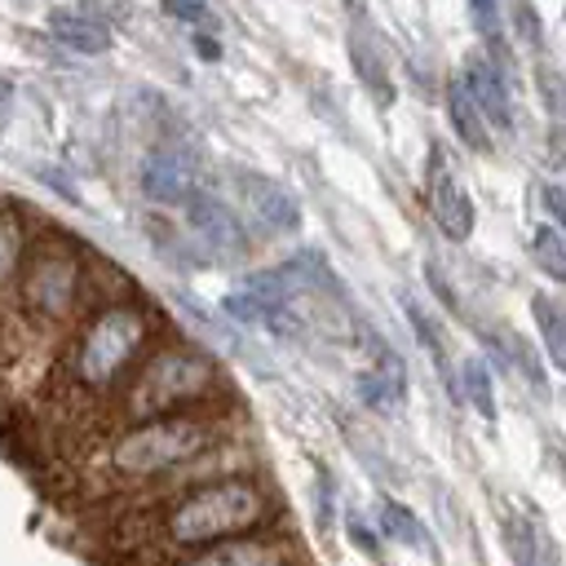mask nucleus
Returning <instances> with one entry per match:
<instances>
[{
	"mask_svg": "<svg viewBox=\"0 0 566 566\" xmlns=\"http://www.w3.org/2000/svg\"><path fill=\"white\" fill-rule=\"evenodd\" d=\"M270 522H274L270 486L252 473H226L168 500V509L159 513V539L172 553H195L243 531H265Z\"/></svg>",
	"mask_w": 566,
	"mask_h": 566,
	"instance_id": "f257e3e1",
	"label": "nucleus"
},
{
	"mask_svg": "<svg viewBox=\"0 0 566 566\" xmlns=\"http://www.w3.org/2000/svg\"><path fill=\"white\" fill-rule=\"evenodd\" d=\"M159 332V314L142 301H106L88 318H80L66 354H62V380L80 394H111L133 363L146 354V345Z\"/></svg>",
	"mask_w": 566,
	"mask_h": 566,
	"instance_id": "f03ea898",
	"label": "nucleus"
},
{
	"mask_svg": "<svg viewBox=\"0 0 566 566\" xmlns=\"http://www.w3.org/2000/svg\"><path fill=\"white\" fill-rule=\"evenodd\" d=\"M119 411L128 420L164 416V411H195L208 407L226 380L217 363L195 345H159L146 358L133 363V371L119 380Z\"/></svg>",
	"mask_w": 566,
	"mask_h": 566,
	"instance_id": "7ed1b4c3",
	"label": "nucleus"
},
{
	"mask_svg": "<svg viewBox=\"0 0 566 566\" xmlns=\"http://www.w3.org/2000/svg\"><path fill=\"white\" fill-rule=\"evenodd\" d=\"M217 442H221V420L203 416V407H195V411H164V416L133 420L111 442L106 464H111L115 478L146 482V478H164V473H177V469L195 464Z\"/></svg>",
	"mask_w": 566,
	"mask_h": 566,
	"instance_id": "20e7f679",
	"label": "nucleus"
},
{
	"mask_svg": "<svg viewBox=\"0 0 566 566\" xmlns=\"http://www.w3.org/2000/svg\"><path fill=\"white\" fill-rule=\"evenodd\" d=\"M18 301L27 310V318L44 323V327H66L75 323L80 305H84V256L75 239H53V243H31L22 252V265L13 274Z\"/></svg>",
	"mask_w": 566,
	"mask_h": 566,
	"instance_id": "39448f33",
	"label": "nucleus"
},
{
	"mask_svg": "<svg viewBox=\"0 0 566 566\" xmlns=\"http://www.w3.org/2000/svg\"><path fill=\"white\" fill-rule=\"evenodd\" d=\"M424 208L433 217V226L451 239V243H464L473 234V203L464 195V186L455 181L451 172V159L442 146L429 150V168H424Z\"/></svg>",
	"mask_w": 566,
	"mask_h": 566,
	"instance_id": "423d86ee",
	"label": "nucleus"
},
{
	"mask_svg": "<svg viewBox=\"0 0 566 566\" xmlns=\"http://www.w3.org/2000/svg\"><path fill=\"white\" fill-rule=\"evenodd\" d=\"M142 190H146V199H155V203H164V208H181V203H190L199 190H203V172H199V164L186 155V150H172V146H159V150H150L146 159H142Z\"/></svg>",
	"mask_w": 566,
	"mask_h": 566,
	"instance_id": "0eeeda50",
	"label": "nucleus"
},
{
	"mask_svg": "<svg viewBox=\"0 0 566 566\" xmlns=\"http://www.w3.org/2000/svg\"><path fill=\"white\" fill-rule=\"evenodd\" d=\"M186 208V221H190V230L199 234V243L212 252V256H221V261H234V256H243L248 252V226H243V217L239 212H230L221 199H212V195H195L190 203H181Z\"/></svg>",
	"mask_w": 566,
	"mask_h": 566,
	"instance_id": "6e6552de",
	"label": "nucleus"
},
{
	"mask_svg": "<svg viewBox=\"0 0 566 566\" xmlns=\"http://www.w3.org/2000/svg\"><path fill=\"white\" fill-rule=\"evenodd\" d=\"M460 80H464L469 97L478 102L482 119L495 124L500 133H509V128H513V75H504V71L491 62V53H469Z\"/></svg>",
	"mask_w": 566,
	"mask_h": 566,
	"instance_id": "1a4fd4ad",
	"label": "nucleus"
},
{
	"mask_svg": "<svg viewBox=\"0 0 566 566\" xmlns=\"http://www.w3.org/2000/svg\"><path fill=\"white\" fill-rule=\"evenodd\" d=\"M234 195H239L243 212L252 221H261L265 230H296L301 226V203L292 199V190H283L265 172H239L234 177Z\"/></svg>",
	"mask_w": 566,
	"mask_h": 566,
	"instance_id": "9d476101",
	"label": "nucleus"
},
{
	"mask_svg": "<svg viewBox=\"0 0 566 566\" xmlns=\"http://www.w3.org/2000/svg\"><path fill=\"white\" fill-rule=\"evenodd\" d=\"M354 394L367 407H376V411H394L407 398V367H402V358L394 349L376 345V363L354 376Z\"/></svg>",
	"mask_w": 566,
	"mask_h": 566,
	"instance_id": "9b49d317",
	"label": "nucleus"
},
{
	"mask_svg": "<svg viewBox=\"0 0 566 566\" xmlns=\"http://www.w3.org/2000/svg\"><path fill=\"white\" fill-rule=\"evenodd\" d=\"M349 62H354L363 88L371 93V102L376 106H389L394 102V80H389V62H385L380 40L367 27V18H354V27H349Z\"/></svg>",
	"mask_w": 566,
	"mask_h": 566,
	"instance_id": "f8f14e48",
	"label": "nucleus"
},
{
	"mask_svg": "<svg viewBox=\"0 0 566 566\" xmlns=\"http://www.w3.org/2000/svg\"><path fill=\"white\" fill-rule=\"evenodd\" d=\"M49 35H53L62 49L88 53V57L111 49V27H106L97 13H88V9H53V13H49Z\"/></svg>",
	"mask_w": 566,
	"mask_h": 566,
	"instance_id": "ddd939ff",
	"label": "nucleus"
},
{
	"mask_svg": "<svg viewBox=\"0 0 566 566\" xmlns=\"http://www.w3.org/2000/svg\"><path fill=\"white\" fill-rule=\"evenodd\" d=\"M447 115H451V128H455V137L469 146V150H491V124L482 119V111H478V102L469 97V88H464V80L455 75L451 84H447Z\"/></svg>",
	"mask_w": 566,
	"mask_h": 566,
	"instance_id": "4468645a",
	"label": "nucleus"
},
{
	"mask_svg": "<svg viewBox=\"0 0 566 566\" xmlns=\"http://www.w3.org/2000/svg\"><path fill=\"white\" fill-rule=\"evenodd\" d=\"M261 535H265V531H243V535L217 539V544H208V548H195L190 557H199V562H279V557H287V553H296V548H287V544H265Z\"/></svg>",
	"mask_w": 566,
	"mask_h": 566,
	"instance_id": "2eb2a0df",
	"label": "nucleus"
},
{
	"mask_svg": "<svg viewBox=\"0 0 566 566\" xmlns=\"http://www.w3.org/2000/svg\"><path fill=\"white\" fill-rule=\"evenodd\" d=\"M177 314H186V323H190L203 340H212V349H221V354H243V349H248L243 336H239L226 318H217L208 305H199V301H190V296H177Z\"/></svg>",
	"mask_w": 566,
	"mask_h": 566,
	"instance_id": "dca6fc26",
	"label": "nucleus"
},
{
	"mask_svg": "<svg viewBox=\"0 0 566 566\" xmlns=\"http://www.w3.org/2000/svg\"><path fill=\"white\" fill-rule=\"evenodd\" d=\"M376 526H380V535H389V539H398V544H407V548L433 553L429 531H424L420 517H416L407 504H398V500H380V504H376Z\"/></svg>",
	"mask_w": 566,
	"mask_h": 566,
	"instance_id": "f3484780",
	"label": "nucleus"
},
{
	"mask_svg": "<svg viewBox=\"0 0 566 566\" xmlns=\"http://www.w3.org/2000/svg\"><path fill=\"white\" fill-rule=\"evenodd\" d=\"M531 318L544 336V349H548V363L553 367H566V318H562V305L548 296V292H535L531 296Z\"/></svg>",
	"mask_w": 566,
	"mask_h": 566,
	"instance_id": "a211bd4d",
	"label": "nucleus"
},
{
	"mask_svg": "<svg viewBox=\"0 0 566 566\" xmlns=\"http://www.w3.org/2000/svg\"><path fill=\"white\" fill-rule=\"evenodd\" d=\"M455 389H460V398H469L473 402V411L482 416V420H495V385H491V371H486V363L482 358H464V367H460V376H455Z\"/></svg>",
	"mask_w": 566,
	"mask_h": 566,
	"instance_id": "6ab92c4d",
	"label": "nucleus"
},
{
	"mask_svg": "<svg viewBox=\"0 0 566 566\" xmlns=\"http://www.w3.org/2000/svg\"><path fill=\"white\" fill-rule=\"evenodd\" d=\"M469 18H473L478 35L486 40L491 62H495L504 75H513V71H509V49H504V18H500V0H469Z\"/></svg>",
	"mask_w": 566,
	"mask_h": 566,
	"instance_id": "aec40b11",
	"label": "nucleus"
},
{
	"mask_svg": "<svg viewBox=\"0 0 566 566\" xmlns=\"http://www.w3.org/2000/svg\"><path fill=\"white\" fill-rule=\"evenodd\" d=\"M402 305H407V318H411V332H416V340H420V345H424V354L433 358V367H438V376L447 380V389H451V398H460V389H455V371H451V358H447V345H442V336H438V327H433V323L424 318V310H420V305H416L411 296H407Z\"/></svg>",
	"mask_w": 566,
	"mask_h": 566,
	"instance_id": "412c9836",
	"label": "nucleus"
},
{
	"mask_svg": "<svg viewBox=\"0 0 566 566\" xmlns=\"http://www.w3.org/2000/svg\"><path fill=\"white\" fill-rule=\"evenodd\" d=\"M531 261H535L553 283L566 279V239H562L557 226H539V230H531Z\"/></svg>",
	"mask_w": 566,
	"mask_h": 566,
	"instance_id": "4be33fe9",
	"label": "nucleus"
},
{
	"mask_svg": "<svg viewBox=\"0 0 566 566\" xmlns=\"http://www.w3.org/2000/svg\"><path fill=\"white\" fill-rule=\"evenodd\" d=\"M22 252H27V230H22V221H18L9 208H0V292L13 287V274H18V265H22Z\"/></svg>",
	"mask_w": 566,
	"mask_h": 566,
	"instance_id": "5701e85b",
	"label": "nucleus"
},
{
	"mask_svg": "<svg viewBox=\"0 0 566 566\" xmlns=\"http://www.w3.org/2000/svg\"><path fill=\"white\" fill-rule=\"evenodd\" d=\"M159 9L172 18V22H186L195 31H212L217 35V13L203 4V0H159Z\"/></svg>",
	"mask_w": 566,
	"mask_h": 566,
	"instance_id": "b1692460",
	"label": "nucleus"
},
{
	"mask_svg": "<svg viewBox=\"0 0 566 566\" xmlns=\"http://www.w3.org/2000/svg\"><path fill=\"white\" fill-rule=\"evenodd\" d=\"M345 526H349V544H354L358 553H367V557H380V539H376V531H371V526H367L358 513H349V522H345Z\"/></svg>",
	"mask_w": 566,
	"mask_h": 566,
	"instance_id": "393cba45",
	"label": "nucleus"
},
{
	"mask_svg": "<svg viewBox=\"0 0 566 566\" xmlns=\"http://www.w3.org/2000/svg\"><path fill=\"white\" fill-rule=\"evenodd\" d=\"M509 548H513L517 562H535V535H531L526 522H513V531H509Z\"/></svg>",
	"mask_w": 566,
	"mask_h": 566,
	"instance_id": "a878e982",
	"label": "nucleus"
},
{
	"mask_svg": "<svg viewBox=\"0 0 566 566\" xmlns=\"http://www.w3.org/2000/svg\"><path fill=\"white\" fill-rule=\"evenodd\" d=\"M314 513H318V526L332 522V473H318V495H314Z\"/></svg>",
	"mask_w": 566,
	"mask_h": 566,
	"instance_id": "bb28decb",
	"label": "nucleus"
},
{
	"mask_svg": "<svg viewBox=\"0 0 566 566\" xmlns=\"http://www.w3.org/2000/svg\"><path fill=\"white\" fill-rule=\"evenodd\" d=\"M544 208H548V217L553 221H566V199H562V186H544Z\"/></svg>",
	"mask_w": 566,
	"mask_h": 566,
	"instance_id": "cd10ccee",
	"label": "nucleus"
},
{
	"mask_svg": "<svg viewBox=\"0 0 566 566\" xmlns=\"http://www.w3.org/2000/svg\"><path fill=\"white\" fill-rule=\"evenodd\" d=\"M195 49H199V57H208V62H217V57H221V44H217V40H208V31H199V35H195Z\"/></svg>",
	"mask_w": 566,
	"mask_h": 566,
	"instance_id": "c85d7f7f",
	"label": "nucleus"
},
{
	"mask_svg": "<svg viewBox=\"0 0 566 566\" xmlns=\"http://www.w3.org/2000/svg\"><path fill=\"white\" fill-rule=\"evenodd\" d=\"M9 106H13V84L0 80V128H4V119H9Z\"/></svg>",
	"mask_w": 566,
	"mask_h": 566,
	"instance_id": "c756f323",
	"label": "nucleus"
}]
</instances>
